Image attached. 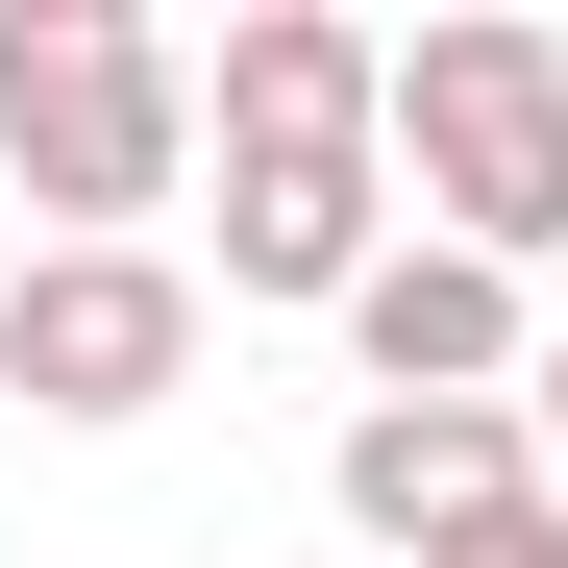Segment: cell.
Wrapping results in <instances>:
<instances>
[{"label": "cell", "instance_id": "cell-2", "mask_svg": "<svg viewBox=\"0 0 568 568\" xmlns=\"http://www.w3.org/2000/svg\"><path fill=\"white\" fill-rule=\"evenodd\" d=\"M396 173L445 199V247L544 272V247H568V26H519V0L396 26Z\"/></svg>", "mask_w": 568, "mask_h": 568}, {"label": "cell", "instance_id": "cell-4", "mask_svg": "<svg viewBox=\"0 0 568 568\" xmlns=\"http://www.w3.org/2000/svg\"><path fill=\"white\" fill-rule=\"evenodd\" d=\"M322 495H346V544H396V568H469L495 519H544V420H519V396H371Z\"/></svg>", "mask_w": 568, "mask_h": 568}, {"label": "cell", "instance_id": "cell-8", "mask_svg": "<svg viewBox=\"0 0 568 568\" xmlns=\"http://www.w3.org/2000/svg\"><path fill=\"white\" fill-rule=\"evenodd\" d=\"M519 420H544V469H568V322H544V371H519Z\"/></svg>", "mask_w": 568, "mask_h": 568}, {"label": "cell", "instance_id": "cell-6", "mask_svg": "<svg viewBox=\"0 0 568 568\" xmlns=\"http://www.w3.org/2000/svg\"><path fill=\"white\" fill-rule=\"evenodd\" d=\"M346 346H371V396H519V371H544L519 272H495V247H445V223H420V247L346 297Z\"/></svg>", "mask_w": 568, "mask_h": 568}, {"label": "cell", "instance_id": "cell-5", "mask_svg": "<svg viewBox=\"0 0 568 568\" xmlns=\"http://www.w3.org/2000/svg\"><path fill=\"white\" fill-rule=\"evenodd\" d=\"M396 272V149H223V297H371Z\"/></svg>", "mask_w": 568, "mask_h": 568}, {"label": "cell", "instance_id": "cell-7", "mask_svg": "<svg viewBox=\"0 0 568 568\" xmlns=\"http://www.w3.org/2000/svg\"><path fill=\"white\" fill-rule=\"evenodd\" d=\"M223 149H396V50L346 0H247L223 26Z\"/></svg>", "mask_w": 568, "mask_h": 568}, {"label": "cell", "instance_id": "cell-3", "mask_svg": "<svg viewBox=\"0 0 568 568\" xmlns=\"http://www.w3.org/2000/svg\"><path fill=\"white\" fill-rule=\"evenodd\" d=\"M199 371V272L173 247H26L0 272V420H149Z\"/></svg>", "mask_w": 568, "mask_h": 568}, {"label": "cell", "instance_id": "cell-9", "mask_svg": "<svg viewBox=\"0 0 568 568\" xmlns=\"http://www.w3.org/2000/svg\"><path fill=\"white\" fill-rule=\"evenodd\" d=\"M469 568H568V495H544V519H495V544H469Z\"/></svg>", "mask_w": 568, "mask_h": 568}, {"label": "cell", "instance_id": "cell-1", "mask_svg": "<svg viewBox=\"0 0 568 568\" xmlns=\"http://www.w3.org/2000/svg\"><path fill=\"white\" fill-rule=\"evenodd\" d=\"M0 173L50 199V247H149V199L199 173V74L149 0H0Z\"/></svg>", "mask_w": 568, "mask_h": 568}]
</instances>
